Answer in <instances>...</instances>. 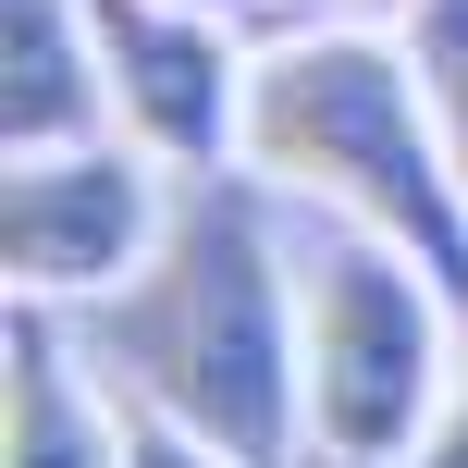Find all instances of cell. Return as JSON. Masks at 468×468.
Here are the masks:
<instances>
[{
  "label": "cell",
  "instance_id": "1",
  "mask_svg": "<svg viewBox=\"0 0 468 468\" xmlns=\"http://www.w3.org/2000/svg\"><path fill=\"white\" fill-rule=\"evenodd\" d=\"M123 407L222 444L234 468H296L308 444V296L283 283V247L234 173H197L173 197V234L112 296Z\"/></svg>",
  "mask_w": 468,
  "mask_h": 468
},
{
  "label": "cell",
  "instance_id": "2",
  "mask_svg": "<svg viewBox=\"0 0 468 468\" xmlns=\"http://www.w3.org/2000/svg\"><path fill=\"white\" fill-rule=\"evenodd\" d=\"M234 161L283 197H321L333 222L407 247L431 283L468 308V186L444 112L420 87V49L370 37V25H321V37H283L247 74V148Z\"/></svg>",
  "mask_w": 468,
  "mask_h": 468
},
{
  "label": "cell",
  "instance_id": "3",
  "mask_svg": "<svg viewBox=\"0 0 468 468\" xmlns=\"http://www.w3.org/2000/svg\"><path fill=\"white\" fill-rule=\"evenodd\" d=\"M296 296H308V444L333 468H420L456 382H468L456 296L407 247H382L357 222L321 234Z\"/></svg>",
  "mask_w": 468,
  "mask_h": 468
},
{
  "label": "cell",
  "instance_id": "4",
  "mask_svg": "<svg viewBox=\"0 0 468 468\" xmlns=\"http://www.w3.org/2000/svg\"><path fill=\"white\" fill-rule=\"evenodd\" d=\"M13 296H123L148 271V247L173 234V197H161V161L136 136H99V148H25L13 161Z\"/></svg>",
  "mask_w": 468,
  "mask_h": 468
},
{
  "label": "cell",
  "instance_id": "5",
  "mask_svg": "<svg viewBox=\"0 0 468 468\" xmlns=\"http://www.w3.org/2000/svg\"><path fill=\"white\" fill-rule=\"evenodd\" d=\"M99 25V74H112L123 136L161 173H222L247 148V49L222 37L210 0H87Z\"/></svg>",
  "mask_w": 468,
  "mask_h": 468
},
{
  "label": "cell",
  "instance_id": "6",
  "mask_svg": "<svg viewBox=\"0 0 468 468\" xmlns=\"http://www.w3.org/2000/svg\"><path fill=\"white\" fill-rule=\"evenodd\" d=\"M0 456L13 468H136V407L74 357V321L49 296H13V346H0Z\"/></svg>",
  "mask_w": 468,
  "mask_h": 468
},
{
  "label": "cell",
  "instance_id": "7",
  "mask_svg": "<svg viewBox=\"0 0 468 468\" xmlns=\"http://www.w3.org/2000/svg\"><path fill=\"white\" fill-rule=\"evenodd\" d=\"M0 62H13V87H0L13 161L25 148H99V136H123L87 0H0Z\"/></svg>",
  "mask_w": 468,
  "mask_h": 468
},
{
  "label": "cell",
  "instance_id": "8",
  "mask_svg": "<svg viewBox=\"0 0 468 468\" xmlns=\"http://www.w3.org/2000/svg\"><path fill=\"white\" fill-rule=\"evenodd\" d=\"M407 49H420V87H431V112H444L456 186H468V0H407Z\"/></svg>",
  "mask_w": 468,
  "mask_h": 468
},
{
  "label": "cell",
  "instance_id": "9",
  "mask_svg": "<svg viewBox=\"0 0 468 468\" xmlns=\"http://www.w3.org/2000/svg\"><path fill=\"white\" fill-rule=\"evenodd\" d=\"M136 468H234L222 444H197V431H173V420H148L136 407Z\"/></svg>",
  "mask_w": 468,
  "mask_h": 468
},
{
  "label": "cell",
  "instance_id": "10",
  "mask_svg": "<svg viewBox=\"0 0 468 468\" xmlns=\"http://www.w3.org/2000/svg\"><path fill=\"white\" fill-rule=\"evenodd\" d=\"M420 468H468V382H456V407H444V431H431Z\"/></svg>",
  "mask_w": 468,
  "mask_h": 468
}]
</instances>
